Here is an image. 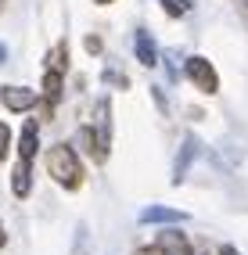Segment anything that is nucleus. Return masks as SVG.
I'll list each match as a JSON object with an SVG mask.
<instances>
[{
  "instance_id": "f257e3e1",
  "label": "nucleus",
  "mask_w": 248,
  "mask_h": 255,
  "mask_svg": "<svg viewBox=\"0 0 248 255\" xmlns=\"http://www.w3.org/2000/svg\"><path fill=\"white\" fill-rule=\"evenodd\" d=\"M47 173L65 191H79L83 187V162L76 155V147H69V144H54L47 151Z\"/></svg>"
},
{
  "instance_id": "f03ea898",
  "label": "nucleus",
  "mask_w": 248,
  "mask_h": 255,
  "mask_svg": "<svg viewBox=\"0 0 248 255\" xmlns=\"http://www.w3.org/2000/svg\"><path fill=\"white\" fill-rule=\"evenodd\" d=\"M184 72H187V79L194 83V90H202V94H216V90H220V72H216V65H212L209 58L191 54L187 65H184Z\"/></svg>"
},
{
  "instance_id": "7ed1b4c3",
  "label": "nucleus",
  "mask_w": 248,
  "mask_h": 255,
  "mask_svg": "<svg viewBox=\"0 0 248 255\" xmlns=\"http://www.w3.org/2000/svg\"><path fill=\"white\" fill-rule=\"evenodd\" d=\"M36 90H29V87H0V101H4V108L7 112H29L32 105H36Z\"/></svg>"
},
{
  "instance_id": "20e7f679",
  "label": "nucleus",
  "mask_w": 248,
  "mask_h": 255,
  "mask_svg": "<svg viewBox=\"0 0 248 255\" xmlns=\"http://www.w3.org/2000/svg\"><path fill=\"white\" fill-rule=\"evenodd\" d=\"M133 54H137V61L144 65V69H155V65H158V47H155V40H151V32H147V29H137Z\"/></svg>"
},
{
  "instance_id": "39448f33",
  "label": "nucleus",
  "mask_w": 248,
  "mask_h": 255,
  "mask_svg": "<svg viewBox=\"0 0 248 255\" xmlns=\"http://www.w3.org/2000/svg\"><path fill=\"white\" fill-rule=\"evenodd\" d=\"M29 191H32V162L18 158L14 169H11V194L14 198H25Z\"/></svg>"
},
{
  "instance_id": "423d86ee",
  "label": "nucleus",
  "mask_w": 248,
  "mask_h": 255,
  "mask_svg": "<svg viewBox=\"0 0 248 255\" xmlns=\"http://www.w3.org/2000/svg\"><path fill=\"white\" fill-rule=\"evenodd\" d=\"M36 151H40V126L29 119V123L22 126V137H18V158L32 162V155H36Z\"/></svg>"
},
{
  "instance_id": "0eeeda50",
  "label": "nucleus",
  "mask_w": 248,
  "mask_h": 255,
  "mask_svg": "<svg viewBox=\"0 0 248 255\" xmlns=\"http://www.w3.org/2000/svg\"><path fill=\"white\" fill-rule=\"evenodd\" d=\"M40 90H43V105H47V115H51V112H54V105L61 101V94H65V90H61V72L47 69V72H43V87H40Z\"/></svg>"
},
{
  "instance_id": "6e6552de",
  "label": "nucleus",
  "mask_w": 248,
  "mask_h": 255,
  "mask_svg": "<svg viewBox=\"0 0 248 255\" xmlns=\"http://www.w3.org/2000/svg\"><path fill=\"white\" fill-rule=\"evenodd\" d=\"M194 155H198V140H194V137H184V144H180V158H176V165H173V183H184L187 165H191Z\"/></svg>"
},
{
  "instance_id": "1a4fd4ad",
  "label": "nucleus",
  "mask_w": 248,
  "mask_h": 255,
  "mask_svg": "<svg viewBox=\"0 0 248 255\" xmlns=\"http://www.w3.org/2000/svg\"><path fill=\"white\" fill-rule=\"evenodd\" d=\"M140 219H144V223H184L187 216L176 212V209H158V205H155V209H147Z\"/></svg>"
},
{
  "instance_id": "9d476101",
  "label": "nucleus",
  "mask_w": 248,
  "mask_h": 255,
  "mask_svg": "<svg viewBox=\"0 0 248 255\" xmlns=\"http://www.w3.org/2000/svg\"><path fill=\"white\" fill-rule=\"evenodd\" d=\"M47 69H54V72L69 69V43H65V40H58L54 50H47Z\"/></svg>"
},
{
  "instance_id": "9b49d317",
  "label": "nucleus",
  "mask_w": 248,
  "mask_h": 255,
  "mask_svg": "<svg viewBox=\"0 0 248 255\" xmlns=\"http://www.w3.org/2000/svg\"><path fill=\"white\" fill-rule=\"evenodd\" d=\"M76 144H79L83 151H90L97 162H105L101 151H97V133H94V126H79V129H76Z\"/></svg>"
},
{
  "instance_id": "f8f14e48",
  "label": "nucleus",
  "mask_w": 248,
  "mask_h": 255,
  "mask_svg": "<svg viewBox=\"0 0 248 255\" xmlns=\"http://www.w3.org/2000/svg\"><path fill=\"white\" fill-rule=\"evenodd\" d=\"M191 7H194V0H162V11L169 14V18H184Z\"/></svg>"
},
{
  "instance_id": "ddd939ff",
  "label": "nucleus",
  "mask_w": 248,
  "mask_h": 255,
  "mask_svg": "<svg viewBox=\"0 0 248 255\" xmlns=\"http://www.w3.org/2000/svg\"><path fill=\"white\" fill-rule=\"evenodd\" d=\"M7 147H11V129H7V123H0V158L7 155Z\"/></svg>"
},
{
  "instance_id": "4468645a",
  "label": "nucleus",
  "mask_w": 248,
  "mask_h": 255,
  "mask_svg": "<svg viewBox=\"0 0 248 255\" xmlns=\"http://www.w3.org/2000/svg\"><path fill=\"white\" fill-rule=\"evenodd\" d=\"M87 50H90V54H101V40H97V36H87Z\"/></svg>"
},
{
  "instance_id": "2eb2a0df",
  "label": "nucleus",
  "mask_w": 248,
  "mask_h": 255,
  "mask_svg": "<svg viewBox=\"0 0 248 255\" xmlns=\"http://www.w3.org/2000/svg\"><path fill=\"white\" fill-rule=\"evenodd\" d=\"M7 245V234H4V223H0V248Z\"/></svg>"
},
{
  "instance_id": "dca6fc26",
  "label": "nucleus",
  "mask_w": 248,
  "mask_h": 255,
  "mask_svg": "<svg viewBox=\"0 0 248 255\" xmlns=\"http://www.w3.org/2000/svg\"><path fill=\"white\" fill-rule=\"evenodd\" d=\"M94 4H97V7H108V4H115V0H94Z\"/></svg>"
},
{
  "instance_id": "f3484780",
  "label": "nucleus",
  "mask_w": 248,
  "mask_h": 255,
  "mask_svg": "<svg viewBox=\"0 0 248 255\" xmlns=\"http://www.w3.org/2000/svg\"><path fill=\"white\" fill-rule=\"evenodd\" d=\"M220 255H238V252H234V248H223V252H220Z\"/></svg>"
}]
</instances>
